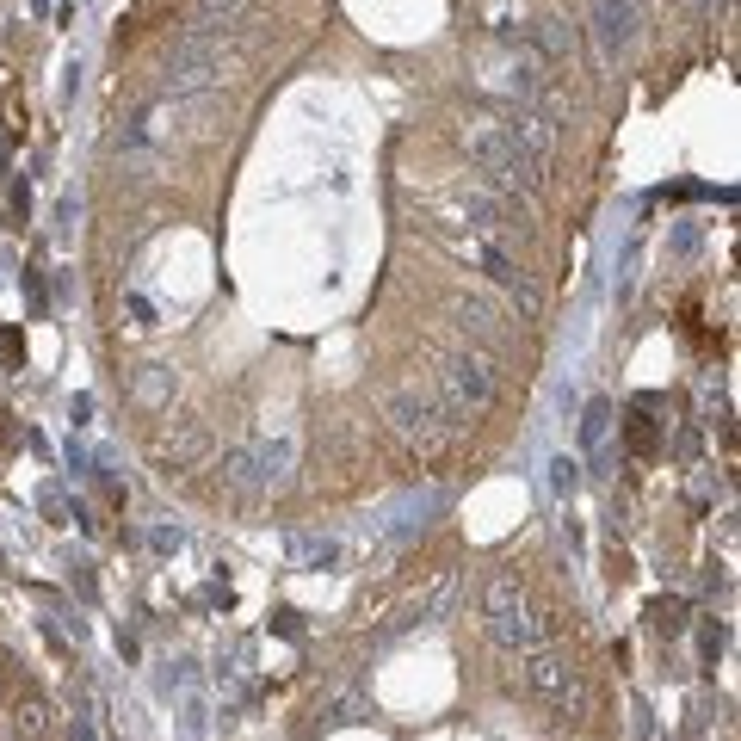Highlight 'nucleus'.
<instances>
[{
  "label": "nucleus",
  "instance_id": "obj_1",
  "mask_svg": "<svg viewBox=\"0 0 741 741\" xmlns=\"http://www.w3.org/2000/svg\"><path fill=\"white\" fill-rule=\"evenodd\" d=\"M433 396L457 420V433H464L470 420H482L494 402H501V359H488L482 346H457L439 365V377H433Z\"/></svg>",
  "mask_w": 741,
  "mask_h": 741
},
{
  "label": "nucleus",
  "instance_id": "obj_2",
  "mask_svg": "<svg viewBox=\"0 0 741 741\" xmlns=\"http://www.w3.org/2000/svg\"><path fill=\"white\" fill-rule=\"evenodd\" d=\"M457 143H464V155L488 173V186H501V192H538L544 186V167L513 143V130L501 118H470Z\"/></svg>",
  "mask_w": 741,
  "mask_h": 741
},
{
  "label": "nucleus",
  "instance_id": "obj_3",
  "mask_svg": "<svg viewBox=\"0 0 741 741\" xmlns=\"http://www.w3.org/2000/svg\"><path fill=\"white\" fill-rule=\"evenodd\" d=\"M383 420H390L396 439L414 445L420 457H439L457 439V420L433 396V383H396V390H383Z\"/></svg>",
  "mask_w": 741,
  "mask_h": 741
},
{
  "label": "nucleus",
  "instance_id": "obj_4",
  "mask_svg": "<svg viewBox=\"0 0 741 741\" xmlns=\"http://www.w3.org/2000/svg\"><path fill=\"white\" fill-rule=\"evenodd\" d=\"M439 241H445V247H451V254L464 260V266L488 272L494 285H501V291L519 303V315H525V322H538V315H544V291H538V278L525 272V266H519V260H513L507 247L494 241V235H457V229H445V223H439Z\"/></svg>",
  "mask_w": 741,
  "mask_h": 741
},
{
  "label": "nucleus",
  "instance_id": "obj_5",
  "mask_svg": "<svg viewBox=\"0 0 741 741\" xmlns=\"http://www.w3.org/2000/svg\"><path fill=\"white\" fill-rule=\"evenodd\" d=\"M482 624H488V637L501 643V649H519V655L544 643V618L532 612L519 575H488V587H482Z\"/></svg>",
  "mask_w": 741,
  "mask_h": 741
},
{
  "label": "nucleus",
  "instance_id": "obj_6",
  "mask_svg": "<svg viewBox=\"0 0 741 741\" xmlns=\"http://www.w3.org/2000/svg\"><path fill=\"white\" fill-rule=\"evenodd\" d=\"M217 75H223V38L217 31H192V38L167 56V68H161V99H192V93H204V87H217Z\"/></svg>",
  "mask_w": 741,
  "mask_h": 741
},
{
  "label": "nucleus",
  "instance_id": "obj_7",
  "mask_svg": "<svg viewBox=\"0 0 741 741\" xmlns=\"http://www.w3.org/2000/svg\"><path fill=\"white\" fill-rule=\"evenodd\" d=\"M451 210L470 223V235H513L519 229V204H513V192H501V186H457L451 192Z\"/></svg>",
  "mask_w": 741,
  "mask_h": 741
},
{
  "label": "nucleus",
  "instance_id": "obj_8",
  "mask_svg": "<svg viewBox=\"0 0 741 741\" xmlns=\"http://www.w3.org/2000/svg\"><path fill=\"white\" fill-rule=\"evenodd\" d=\"M637 38H643V7H637V0H593V44H599V56L618 62V56L637 50Z\"/></svg>",
  "mask_w": 741,
  "mask_h": 741
},
{
  "label": "nucleus",
  "instance_id": "obj_9",
  "mask_svg": "<svg viewBox=\"0 0 741 741\" xmlns=\"http://www.w3.org/2000/svg\"><path fill=\"white\" fill-rule=\"evenodd\" d=\"M525 686L550 704H581V674H575V661L556 655V649H525Z\"/></svg>",
  "mask_w": 741,
  "mask_h": 741
},
{
  "label": "nucleus",
  "instance_id": "obj_10",
  "mask_svg": "<svg viewBox=\"0 0 741 741\" xmlns=\"http://www.w3.org/2000/svg\"><path fill=\"white\" fill-rule=\"evenodd\" d=\"M451 315H457V328L470 334V346H482L488 359H501V352L513 346V328H507V315L494 309V303H482V297H457Z\"/></svg>",
  "mask_w": 741,
  "mask_h": 741
},
{
  "label": "nucleus",
  "instance_id": "obj_11",
  "mask_svg": "<svg viewBox=\"0 0 741 741\" xmlns=\"http://www.w3.org/2000/svg\"><path fill=\"white\" fill-rule=\"evenodd\" d=\"M488 87H494V93H513L519 105H538L550 81H544V62H538V50H519V56H501V62L488 68Z\"/></svg>",
  "mask_w": 741,
  "mask_h": 741
},
{
  "label": "nucleus",
  "instance_id": "obj_12",
  "mask_svg": "<svg viewBox=\"0 0 741 741\" xmlns=\"http://www.w3.org/2000/svg\"><path fill=\"white\" fill-rule=\"evenodd\" d=\"M155 457L167 470H198L210 457V427H204V420H173V427L155 439Z\"/></svg>",
  "mask_w": 741,
  "mask_h": 741
},
{
  "label": "nucleus",
  "instance_id": "obj_13",
  "mask_svg": "<svg viewBox=\"0 0 741 741\" xmlns=\"http://www.w3.org/2000/svg\"><path fill=\"white\" fill-rule=\"evenodd\" d=\"M501 124L513 130V143H519L525 155H532L538 167H550V155H556V124L538 112V105H513V112H507Z\"/></svg>",
  "mask_w": 741,
  "mask_h": 741
},
{
  "label": "nucleus",
  "instance_id": "obj_14",
  "mask_svg": "<svg viewBox=\"0 0 741 741\" xmlns=\"http://www.w3.org/2000/svg\"><path fill=\"white\" fill-rule=\"evenodd\" d=\"M217 482H223V494H235V501H260V494H272L266 488V470H260V451H247V445L223 451Z\"/></svg>",
  "mask_w": 741,
  "mask_h": 741
},
{
  "label": "nucleus",
  "instance_id": "obj_15",
  "mask_svg": "<svg viewBox=\"0 0 741 741\" xmlns=\"http://www.w3.org/2000/svg\"><path fill=\"white\" fill-rule=\"evenodd\" d=\"M291 556L303 562V569H340V562H346V544H340V538L303 532V538H291Z\"/></svg>",
  "mask_w": 741,
  "mask_h": 741
},
{
  "label": "nucleus",
  "instance_id": "obj_16",
  "mask_svg": "<svg viewBox=\"0 0 741 741\" xmlns=\"http://www.w3.org/2000/svg\"><path fill=\"white\" fill-rule=\"evenodd\" d=\"M291 457H297V445H291V439H272V445H260V470H266V488H285V482H291Z\"/></svg>",
  "mask_w": 741,
  "mask_h": 741
},
{
  "label": "nucleus",
  "instance_id": "obj_17",
  "mask_svg": "<svg viewBox=\"0 0 741 741\" xmlns=\"http://www.w3.org/2000/svg\"><path fill=\"white\" fill-rule=\"evenodd\" d=\"M173 396V371L167 365H143V371H136V402H143V408H161Z\"/></svg>",
  "mask_w": 741,
  "mask_h": 741
},
{
  "label": "nucleus",
  "instance_id": "obj_18",
  "mask_svg": "<svg viewBox=\"0 0 741 741\" xmlns=\"http://www.w3.org/2000/svg\"><path fill=\"white\" fill-rule=\"evenodd\" d=\"M445 606H451V581H433L427 593L408 599V618H402V624H420V618H433V612H445Z\"/></svg>",
  "mask_w": 741,
  "mask_h": 741
},
{
  "label": "nucleus",
  "instance_id": "obj_19",
  "mask_svg": "<svg viewBox=\"0 0 741 741\" xmlns=\"http://www.w3.org/2000/svg\"><path fill=\"white\" fill-rule=\"evenodd\" d=\"M606 427H612V402H587V420H581V445L599 451L606 445Z\"/></svg>",
  "mask_w": 741,
  "mask_h": 741
},
{
  "label": "nucleus",
  "instance_id": "obj_20",
  "mask_svg": "<svg viewBox=\"0 0 741 741\" xmlns=\"http://www.w3.org/2000/svg\"><path fill=\"white\" fill-rule=\"evenodd\" d=\"M241 7H247V0H204V7H198V31H223V25H235Z\"/></svg>",
  "mask_w": 741,
  "mask_h": 741
},
{
  "label": "nucleus",
  "instance_id": "obj_21",
  "mask_svg": "<svg viewBox=\"0 0 741 741\" xmlns=\"http://www.w3.org/2000/svg\"><path fill=\"white\" fill-rule=\"evenodd\" d=\"M19 729L38 741V735H50V711H44V698H19Z\"/></svg>",
  "mask_w": 741,
  "mask_h": 741
},
{
  "label": "nucleus",
  "instance_id": "obj_22",
  "mask_svg": "<svg viewBox=\"0 0 741 741\" xmlns=\"http://www.w3.org/2000/svg\"><path fill=\"white\" fill-rule=\"evenodd\" d=\"M575 44V31L569 25H562V19H538V50H550V56H562V50H569Z\"/></svg>",
  "mask_w": 741,
  "mask_h": 741
},
{
  "label": "nucleus",
  "instance_id": "obj_23",
  "mask_svg": "<svg viewBox=\"0 0 741 741\" xmlns=\"http://www.w3.org/2000/svg\"><path fill=\"white\" fill-rule=\"evenodd\" d=\"M575 482H581V464H575V457H556V464H550V488L575 494Z\"/></svg>",
  "mask_w": 741,
  "mask_h": 741
},
{
  "label": "nucleus",
  "instance_id": "obj_24",
  "mask_svg": "<svg viewBox=\"0 0 741 741\" xmlns=\"http://www.w3.org/2000/svg\"><path fill=\"white\" fill-rule=\"evenodd\" d=\"M686 618H680V599H674V606H655V630H680Z\"/></svg>",
  "mask_w": 741,
  "mask_h": 741
}]
</instances>
